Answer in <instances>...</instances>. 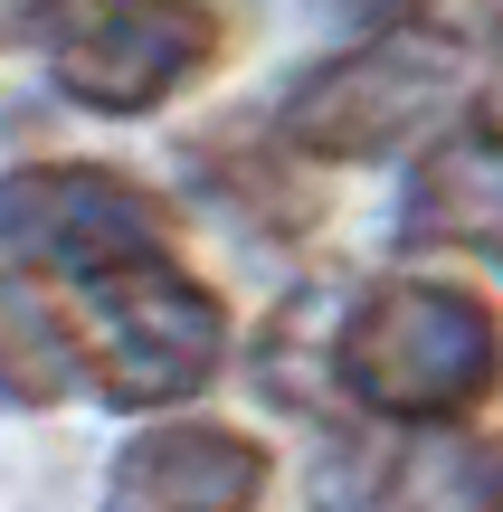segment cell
<instances>
[{"mask_svg": "<svg viewBox=\"0 0 503 512\" xmlns=\"http://www.w3.org/2000/svg\"><path fill=\"white\" fill-rule=\"evenodd\" d=\"M333 380L352 408H371L390 427H456L503 380V323L466 285L390 275V285L352 294V313L333 332Z\"/></svg>", "mask_w": 503, "mask_h": 512, "instance_id": "cell-1", "label": "cell"}, {"mask_svg": "<svg viewBox=\"0 0 503 512\" xmlns=\"http://www.w3.org/2000/svg\"><path fill=\"white\" fill-rule=\"evenodd\" d=\"M456 95H466V48L447 29H380L285 95V143L314 162H390L447 124Z\"/></svg>", "mask_w": 503, "mask_h": 512, "instance_id": "cell-2", "label": "cell"}, {"mask_svg": "<svg viewBox=\"0 0 503 512\" xmlns=\"http://www.w3.org/2000/svg\"><path fill=\"white\" fill-rule=\"evenodd\" d=\"M76 342H86V380L114 408H171L219 380L228 313L200 275H181L171 256H143V266L76 285Z\"/></svg>", "mask_w": 503, "mask_h": 512, "instance_id": "cell-3", "label": "cell"}, {"mask_svg": "<svg viewBox=\"0 0 503 512\" xmlns=\"http://www.w3.org/2000/svg\"><path fill=\"white\" fill-rule=\"evenodd\" d=\"M171 256V209L105 162H19L10 171V275L95 285L114 266Z\"/></svg>", "mask_w": 503, "mask_h": 512, "instance_id": "cell-4", "label": "cell"}, {"mask_svg": "<svg viewBox=\"0 0 503 512\" xmlns=\"http://www.w3.org/2000/svg\"><path fill=\"white\" fill-rule=\"evenodd\" d=\"M228 29L209 0H86L57 19V86L95 114H152L219 67Z\"/></svg>", "mask_w": 503, "mask_h": 512, "instance_id": "cell-5", "label": "cell"}, {"mask_svg": "<svg viewBox=\"0 0 503 512\" xmlns=\"http://www.w3.org/2000/svg\"><path fill=\"white\" fill-rule=\"evenodd\" d=\"M314 512H503V437L475 427H361L323 446Z\"/></svg>", "mask_w": 503, "mask_h": 512, "instance_id": "cell-6", "label": "cell"}, {"mask_svg": "<svg viewBox=\"0 0 503 512\" xmlns=\"http://www.w3.org/2000/svg\"><path fill=\"white\" fill-rule=\"evenodd\" d=\"M266 494V446L219 418H171L114 456L105 512H257Z\"/></svg>", "mask_w": 503, "mask_h": 512, "instance_id": "cell-7", "label": "cell"}, {"mask_svg": "<svg viewBox=\"0 0 503 512\" xmlns=\"http://www.w3.org/2000/svg\"><path fill=\"white\" fill-rule=\"evenodd\" d=\"M399 238L409 247H466L485 266H503V143L494 133H447L418 162Z\"/></svg>", "mask_w": 503, "mask_h": 512, "instance_id": "cell-8", "label": "cell"}, {"mask_svg": "<svg viewBox=\"0 0 503 512\" xmlns=\"http://www.w3.org/2000/svg\"><path fill=\"white\" fill-rule=\"evenodd\" d=\"M76 380H86V342H76L67 304L48 313V294H38L29 275H10V399L48 408V399H67Z\"/></svg>", "mask_w": 503, "mask_h": 512, "instance_id": "cell-9", "label": "cell"}, {"mask_svg": "<svg viewBox=\"0 0 503 512\" xmlns=\"http://www.w3.org/2000/svg\"><path fill=\"white\" fill-rule=\"evenodd\" d=\"M475 133H494V143H503V76L485 86V124H475Z\"/></svg>", "mask_w": 503, "mask_h": 512, "instance_id": "cell-10", "label": "cell"}]
</instances>
